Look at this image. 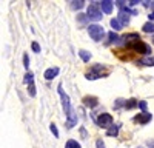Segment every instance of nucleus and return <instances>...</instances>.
I'll use <instances>...</instances> for the list:
<instances>
[{"mask_svg": "<svg viewBox=\"0 0 154 148\" xmlns=\"http://www.w3.org/2000/svg\"><path fill=\"white\" fill-rule=\"evenodd\" d=\"M123 40H125L126 48L133 49V51L140 53V54H151L149 45L143 43L142 40H140V37H139L137 34H134V32H133V34H126V35L123 37Z\"/></svg>", "mask_w": 154, "mask_h": 148, "instance_id": "obj_1", "label": "nucleus"}, {"mask_svg": "<svg viewBox=\"0 0 154 148\" xmlns=\"http://www.w3.org/2000/svg\"><path fill=\"white\" fill-rule=\"evenodd\" d=\"M88 32H89V37H91L93 40H96V42H100L102 39H103V35H105V31H103V28H102L100 25H89Z\"/></svg>", "mask_w": 154, "mask_h": 148, "instance_id": "obj_2", "label": "nucleus"}, {"mask_svg": "<svg viewBox=\"0 0 154 148\" xmlns=\"http://www.w3.org/2000/svg\"><path fill=\"white\" fill-rule=\"evenodd\" d=\"M86 16H88V19H91V20H100L102 19V11L99 9V6L97 5H89L88 6V9H86Z\"/></svg>", "mask_w": 154, "mask_h": 148, "instance_id": "obj_3", "label": "nucleus"}, {"mask_svg": "<svg viewBox=\"0 0 154 148\" xmlns=\"http://www.w3.org/2000/svg\"><path fill=\"white\" fill-rule=\"evenodd\" d=\"M59 94H60V97H62V103H63V109H65V114H66V117L68 116H71L72 114V109H71V103H69V97L62 91V86H59Z\"/></svg>", "mask_w": 154, "mask_h": 148, "instance_id": "obj_4", "label": "nucleus"}, {"mask_svg": "<svg viewBox=\"0 0 154 148\" xmlns=\"http://www.w3.org/2000/svg\"><path fill=\"white\" fill-rule=\"evenodd\" d=\"M111 123H112V116L108 114V113H103V114H100V116L97 117V125L102 127V128L111 127Z\"/></svg>", "mask_w": 154, "mask_h": 148, "instance_id": "obj_5", "label": "nucleus"}, {"mask_svg": "<svg viewBox=\"0 0 154 148\" xmlns=\"http://www.w3.org/2000/svg\"><path fill=\"white\" fill-rule=\"evenodd\" d=\"M59 68H49V69H46L45 71V79L46 80H53L56 76H57V74H59Z\"/></svg>", "mask_w": 154, "mask_h": 148, "instance_id": "obj_6", "label": "nucleus"}, {"mask_svg": "<svg viewBox=\"0 0 154 148\" xmlns=\"http://www.w3.org/2000/svg\"><path fill=\"white\" fill-rule=\"evenodd\" d=\"M100 6H102V11L106 12V14H109V12L112 11V2H109V0H103V2H100Z\"/></svg>", "mask_w": 154, "mask_h": 148, "instance_id": "obj_7", "label": "nucleus"}, {"mask_svg": "<svg viewBox=\"0 0 154 148\" xmlns=\"http://www.w3.org/2000/svg\"><path fill=\"white\" fill-rule=\"evenodd\" d=\"M136 120H137L139 123H143V125H145V123H148V122L151 120V114H149V113H142V114H139V116L136 117Z\"/></svg>", "mask_w": 154, "mask_h": 148, "instance_id": "obj_8", "label": "nucleus"}, {"mask_svg": "<svg viewBox=\"0 0 154 148\" xmlns=\"http://www.w3.org/2000/svg\"><path fill=\"white\" fill-rule=\"evenodd\" d=\"M128 12H130V11H128ZM128 12L125 14V9H122V11H120V16H119V22H120L122 25H126L128 22H130V17H128Z\"/></svg>", "mask_w": 154, "mask_h": 148, "instance_id": "obj_9", "label": "nucleus"}, {"mask_svg": "<svg viewBox=\"0 0 154 148\" xmlns=\"http://www.w3.org/2000/svg\"><path fill=\"white\" fill-rule=\"evenodd\" d=\"M83 102H85L86 106H96L97 105V99L96 97H85Z\"/></svg>", "mask_w": 154, "mask_h": 148, "instance_id": "obj_10", "label": "nucleus"}, {"mask_svg": "<svg viewBox=\"0 0 154 148\" xmlns=\"http://www.w3.org/2000/svg\"><path fill=\"white\" fill-rule=\"evenodd\" d=\"M111 26L114 31H119V29H122V23L119 22V19H111Z\"/></svg>", "mask_w": 154, "mask_h": 148, "instance_id": "obj_11", "label": "nucleus"}, {"mask_svg": "<svg viewBox=\"0 0 154 148\" xmlns=\"http://www.w3.org/2000/svg\"><path fill=\"white\" fill-rule=\"evenodd\" d=\"M142 65H146V66H154V57H145L140 60Z\"/></svg>", "mask_w": 154, "mask_h": 148, "instance_id": "obj_12", "label": "nucleus"}, {"mask_svg": "<svg viewBox=\"0 0 154 148\" xmlns=\"http://www.w3.org/2000/svg\"><path fill=\"white\" fill-rule=\"evenodd\" d=\"M143 32H154V23H151V22H146L145 25H143Z\"/></svg>", "mask_w": 154, "mask_h": 148, "instance_id": "obj_13", "label": "nucleus"}, {"mask_svg": "<svg viewBox=\"0 0 154 148\" xmlns=\"http://www.w3.org/2000/svg\"><path fill=\"white\" fill-rule=\"evenodd\" d=\"M79 56L82 57L83 62H89V59H91V54H89L88 51H83V49H82V51H79Z\"/></svg>", "mask_w": 154, "mask_h": 148, "instance_id": "obj_14", "label": "nucleus"}, {"mask_svg": "<svg viewBox=\"0 0 154 148\" xmlns=\"http://www.w3.org/2000/svg\"><path fill=\"white\" fill-rule=\"evenodd\" d=\"M65 148H80V143L77 142V140H68L66 142V145H65Z\"/></svg>", "mask_w": 154, "mask_h": 148, "instance_id": "obj_15", "label": "nucleus"}, {"mask_svg": "<svg viewBox=\"0 0 154 148\" xmlns=\"http://www.w3.org/2000/svg\"><path fill=\"white\" fill-rule=\"evenodd\" d=\"M34 82V76L31 72H26V76H25V83H28V85H32Z\"/></svg>", "mask_w": 154, "mask_h": 148, "instance_id": "obj_16", "label": "nucleus"}, {"mask_svg": "<svg viewBox=\"0 0 154 148\" xmlns=\"http://www.w3.org/2000/svg\"><path fill=\"white\" fill-rule=\"evenodd\" d=\"M71 3H72L71 6H72L74 9H80V8H83V5H85V2H82V0H79V2H71Z\"/></svg>", "mask_w": 154, "mask_h": 148, "instance_id": "obj_17", "label": "nucleus"}, {"mask_svg": "<svg viewBox=\"0 0 154 148\" xmlns=\"http://www.w3.org/2000/svg\"><path fill=\"white\" fill-rule=\"evenodd\" d=\"M136 105H139V102H136L134 99H131V100H128V103H125V108L130 109V108H134Z\"/></svg>", "mask_w": 154, "mask_h": 148, "instance_id": "obj_18", "label": "nucleus"}, {"mask_svg": "<svg viewBox=\"0 0 154 148\" xmlns=\"http://www.w3.org/2000/svg\"><path fill=\"white\" fill-rule=\"evenodd\" d=\"M117 133H119V128L116 127V125H114L112 128L108 130V136H117Z\"/></svg>", "mask_w": 154, "mask_h": 148, "instance_id": "obj_19", "label": "nucleus"}, {"mask_svg": "<svg viewBox=\"0 0 154 148\" xmlns=\"http://www.w3.org/2000/svg\"><path fill=\"white\" fill-rule=\"evenodd\" d=\"M49 128H51V131H53V134L56 136V137H59V130H57V127L54 125V123H51Z\"/></svg>", "mask_w": 154, "mask_h": 148, "instance_id": "obj_20", "label": "nucleus"}, {"mask_svg": "<svg viewBox=\"0 0 154 148\" xmlns=\"http://www.w3.org/2000/svg\"><path fill=\"white\" fill-rule=\"evenodd\" d=\"M31 48H32V51H35V53H40V45H38L37 42H32Z\"/></svg>", "mask_w": 154, "mask_h": 148, "instance_id": "obj_21", "label": "nucleus"}, {"mask_svg": "<svg viewBox=\"0 0 154 148\" xmlns=\"http://www.w3.org/2000/svg\"><path fill=\"white\" fill-rule=\"evenodd\" d=\"M28 91H29V96H35V86H34V83L32 85H28Z\"/></svg>", "mask_w": 154, "mask_h": 148, "instance_id": "obj_22", "label": "nucleus"}, {"mask_svg": "<svg viewBox=\"0 0 154 148\" xmlns=\"http://www.w3.org/2000/svg\"><path fill=\"white\" fill-rule=\"evenodd\" d=\"M23 63H25V68L28 69V66H29V59H28V54H25V56H23Z\"/></svg>", "mask_w": 154, "mask_h": 148, "instance_id": "obj_23", "label": "nucleus"}, {"mask_svg": "<svg viewBox=\"0 0 154 148\" xmlns=\"http://www.w3.org/2000/svg\"><path fill=\"white\" fill-rule=\"evenodd\" d=\"M109 40H111V42H117V40H119L117 34H114V32H109Z\"/></svg>", "mask_w": 154, "mask_h": 148, "instance_id": "obj_24", "label": "nucleus"}, {"mask_svg": "<svg viewBox=\"0 0 154 148\" xmlns=\"http://www.w3.org/2000/svg\"><path fill=\"white\" fill-rule=\"evenodd\" d=\"M96 146H97V148H105V145H103V142H102L100 139H97V140H96Z\"/></svg>", "mask_w": 154, "mask_h": 148, "instance_id": "obj_25", "label": "nucleus"}, {"mask_svg": "<svg viewBox=\"0 0 154 148\" xmlns=\"http://www.w3.org/2000/svg\"><path fill=\"white\" fill-rule=\"evenodd\" d=\"M139 106H140V109H146V102H139Z\"/></svg>", "mask_w": 154, "mask_h": 148, "instance_id": "obj_26", "label": "nucleus"}, {"mask_svg": "<svg viewBox=\"0 0 154 148\" xmlns=\"http://www.w3.org/2000/svg\"><path fill=\"white\" fill-rule=\"evenodd\" d=\"M149 19H154V12H152V14H151V16H149Z\"/></svg>", "mask_w": 154, "mask_h": 148, "instance_id": "obj_27", "label": "nucleus"}]
</instances>
